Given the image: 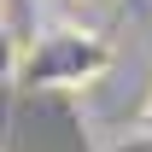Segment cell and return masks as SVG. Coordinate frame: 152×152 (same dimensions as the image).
Segmentation results:
<instances>
[{"label":"cell","instance_id":"cell-1","mask_svg":"<svg viewBox=\"0 0 152 152\" xmlns=\"http://www.w3.org/2000/svg\"><path fill=\"white\" fill-rule=\"evenodd\" d=\"M12 70H18V41L6 35V23H0V82H12Z\"/></svg>","mask_w":152,"mask_h":152},{"label":"cell","instance_id":"cell-2","mask_svg":"<svg viewBox=\"0 0 152 152\" xmlns=\"http://www.w3.org/2000/svg\"><path fill=\"white\" fill-rule=\"evenodd\" d=\"M0 12H6V0H0Z\"/></svg>","mask_w":152,"mask_h":152}]
</instances>
